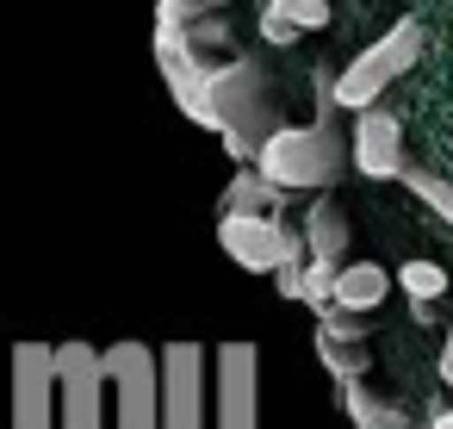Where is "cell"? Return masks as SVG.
<instances>
[{
	"label": "cell",
	"mask_w": 453,
	"mask_h": 429,
	"mask_svg": "<svg viewBox=\"0 0 453 429\" xmlns=\"http://www.w3.org/2000/svg\"><path fill=\"white\" fill-rule=\"evenodd\" d=\"M335 94L323 100V113L311 119V125H280L267 144H261V168L286 187V193H323V187H335L342 181V168L354 162V144L335 131Z\"/></svg>",
	"instance_id": "6da1fadb"
},
{
	"label": "cell",
	"mask_w": 453,
	"mask_h": 429,
	"mask_svg": "<svg viewBox=\"0 0 453 429\" xmlns=\"http://www.w3.org/2000/svg\"><path fill=\"white\" fill-rule=\"evenodd\" d=\"M416 57H422V20H397V26H385L360 57H348V63L329 75L335 106H342V113H366V106H379V100L391 94V82H403V75L416 69Z\"/></svg>",
	"instance_id": "7a4b0ae2"
},
{
	"label": "cell",
	"mask_w": 453,
	"mask_h": 429,
	"mask_svg": "<svg viewBox=\"0 0 453 429\" xmlns=\"http://www.w3.org/2000/svg\"><path fill=\"white\" fill-rule=\"evenodd\" d=\"M211 94H218V119H224V150L236 156V162H255L261 156V144L280 131V119H273V88H267V75L255 69V57H230V63H218L211 69Z\"/></svg>",
	"instance_id": "3957f363"
},
{
	"label": "cell",
	"mask_w": 453,
	"mask_h": 429,
	"mask_svg": "<svg viewBox=\"0 0 453 429\" xmlns=\"http://www.w3.org/2000/svg\"><path fill=\"white\" fill-rule=\"evenodd\" d=\"M7 423L13 429H63L57 348L50 342H13V355H7Z\"/></svg>",
	"instance_id": "277c9868"
},
{
	"label": "cell",
	"mask_w": 453,
	"mask_h": 429,
	"mask_svg": "<svg viewBox=\"0 0 453 429\" xmlns=\"http://www.w3.org/2000/svg\"><path fill=\"white\" fill-rule=\"evenodd\" d=\"M218 249L249 274H280L286 261L311 255L304 230H286L280 212H224L218 218Z\"/></svg>",
	"instance_id": "5b68a950"
},
{
	"label": "cell",
	"mask_w": 453,
	"mask_h": 429,
	"mask_svg": "<svg viewBox=\"0 0 453 429\" xmlns=\"http://www.w3.org/2000/svg\"><path fill=\"white\" fill-rule=\"evenodd\" d=\"M112 398H119V429H162V348L125 336L106 348Z\"/></svg>",
	"instance_id": "8992f818"
},
{
	"label": "cell",
	"mask_w": 453,
	"mask_h": 429,
	"mask_svg": "<svg viewBox=\"0 0 453 429\" xmlns=\"http://www.w3.org/2000/svg\"><path fill=\"white\" fill-rule=\"evenodd\" d=\"M211 429H261V348L255 342L211 348Z\"/></svg>",
	"instance_id": "52a82bcc"
},
{
	"label": "cell",
	"mask_w": 453,
	"mask_h": 429,
	"mask_svg": "<svg viewBox=\"0 0 453 429\" xmlns=\"http://www.w3.org/2000/svg\"><path fill=\"white\" fill-rule=\"evenodd\" d=\"M106 348L94 342H57V398H63V429H106Z\"/></svg>",
	"instance_id": "ba28073f"
},
{
	"label": "cell",
	"mask_w": 453,
	"mask_h": 429,
	"mask_svg": "<svg viewBox=\"0 0 453 429\" xmlns=\"http://www.w3.org/2000/svg\"><path fill=\"white\" fill-rule=\"evenodd\" d=\"M162 429H205V348L199 342L162 348Z\"/></svg>",
	"instance_id": "9c48e42d"
},
{
	"label": "cell",
	"mask_w": 453,
	"mask_h": 429,
	"mask_svg": "<svg viewBox=\"0 0 453 429\" xmlns=\"http://www.w3.org/2000/svg\"><path fill=\"white\" fill-rule=\"evenodd\" d=\"M403 119L391 106L354 113V175L366 181H403Z\"/></svg>",
	"instance_id": "30bf717a"
},
{
	"label": "cell",
	"mask_w": 453,
	"mask_h": 429,
	"mask_svg": "<svg viewBox=\"0 0 453 429\" xmlns=\"http://www.w3.org/2000/svg\"><path fill=\"white\" fill-rule=\"evenodd\" d=\"M391 286H397L391 268H379V261H342V274H335V305H342V311H379V305L391 299Z\"/></svg>",
	"instance_id": "8fae6325"
},
{
	"label": "cell",
	"mask_w": 453,
	"mask_h": 429,
	"mask_svg": "<svg viewBox=\"0 0 453 429\" xmlns=\"http://www.w3.org/2000/svg\"><path fill=\"white\" fill-rule=\"evenodd\" d=\"M304 243H311V255H323V261H348V249H354V218H348L335 199H317V206H304Z\"/></svg>",
	"instance_id": "7c38bea8"
},
{
	"label": "cell",
	"mask_w": 453,
	"mask_h": 429,
	"mask_svg": "<svg viewBox=\"0 0 453 429\" xmlns=\"http://www.w3.org/2000/svg\"><path fill=\"white\" fill-rule=\"evenodd\" d=\"M280 206H286V187L261 162H242L236 181L224 187V212H280Z\"/></svg>",
	"instance_id": "4fadbf2b"
},
{
	"label": "cell",
	"mask_w": 453,
	"mask_h": 429,
	"mask_svg": "<svg viewBox=\"0 0 453 429\" xmlns=\"http://www.w3.org/2000/svg\"><path fill=\"white\" fill-rule=\"evenodd\" d=\"M342 410L354 417V429H416L410 410L391 404V398H379L366 379H348V386H342Z\"/></svg>",
	"instance_id": "5bb4252c"
},
{
	"label": "cell",
	"mask_w": 453,
	"mask_h": 429,
	"mask_svg": "<svg viewBox=\"0 0 453 429\" xmlns=\"http://www.w3.org/2000/svg\"><path fill=\"white\" fill-rule=\"evenodd\" d=\"M397 286H403L410 311L428 317L434 299H447V268H441V261H403V268H397Z\"/></svg>",
	"instance_id": "9a60e30c"
},
{
	"label": "cell",
	"mask_w": 453,
	"mask_h": 429,
	"mask_svg": "<svg viewBox=\"0 0 453 429\" xmlns=\"http://www.w3.org/2000/svg\"><path fill=\"white\" fill-rule=\"evenodd\" d=\"M403 187H410L441 224H453V181H441L434 168H403Z\"/></svg>",
	"instance_id": "2e32d148"
},
{
	"label": "cell",
	"mask_w": 453,
	"mask_h": 429,
	"mask_svg": "<svg viewBox=\"0 0 453 429\" xmlns=\"http://www.w3.org/2000/svg\"><path fill=\"white\" fill-rule=\"evenodd\" d=\"M267 7H280L298 32H329V20H335L329 0H267Z\"/></svg>",
	"instance_id": "e0dca14e"
},
{
	"label": "cell",
	"mask_w": 453,
	"mask_h": 429,
	"mask_svg": "<svg viewBox=\"0 0 453 429\" xmlns=\"http://www.w3.org/2000/svg\"><path fill=\"white\" fill-rule=\"evenodd\" d=\"M255 32H261V44H273V51H292V44L304 38V32H298L280 7H261V13H255Z\"/></svg>",
	"instance_id": "ac0fdd59"
},
{
	"label": "cell",
	"mask_w": 453,
	"mask_h": 429,
	"mask_svg": "<svg viewBox=\"0 0 453 429\" xmlns=\"http://www.w3.org/2000/svg\"><path fill=\"white\" fill-rule=\"evenodd\" d=\"M434 373H441V379H447V386H453V336H447V342H441V361H434Z\"/></svg>",
	"instance_id": "d6986e66"
},
{
	"label": "cell",
	"mask_w": 453,
	"mask_h": 429,
	"mask_svg": "<svg viewBox=\"0 0 453 429\" xmlns=\"http://www.w3.org/2000/svg\"><path fill=\"white\" fill-rule=\"evenodd\" d=\"M422 429H453V404H447V410H434V417H428Z\"/></svg>",
	"instance_id": "ffe728a7"
},
{
	"label": "cell",
	"mask_w": 453,
	"mask_h": 429,
	"mask_svg": "<svg viewBox=\"0 0 453 429\" xmlns=\"http://www.w3.org/2000/svg\"><path fill=\"white\" fill-rule=\"evenodd\" d=\"M205 7H230V0H205Z\"/></svg>",
	"instance_id": "44dd1931"
}]
</instances>
